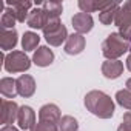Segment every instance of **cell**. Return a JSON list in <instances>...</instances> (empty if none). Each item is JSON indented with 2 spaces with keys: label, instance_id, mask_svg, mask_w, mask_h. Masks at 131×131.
Instances as JSON below:
<instances>
[{
  "label": "cell",
  "instance_id": "obj_31",
  "mask_svg": "<svg viewBox=\"0 0 131 131\" xmlns=\"http://www.w3.org/2000/svg\"><path fill=\"white\" fill-rule=\"evenodd\" d=\"M125 86H126V90H128V91H131V77L125 82Z\"/></svg>",
  "mask_w": 131,
  "mask_h": 131
},
{
  "label": "cell",
  "instance_id": "obj_33",
  "mask_svg": "<svg viewBox=\"0 0 131 131\" xmlns=\"http://www.w3.org/2000/svg\"><path fill=\"white\" fill-rule=\"evenodd\" d=\"M129 49H131V42H129Z\"/></svg>",
  "mask_w": 131,
  "mask_h": 131
},
{
  "label": "cell",
  "instance_id": "obj_21",
  "mask_svg": "<svg viewBox=\"0 0 131 131\" xmlns=\"http://www.w3.org/2000/svg\"><path fill=\"white\" fill-rule=\"evenodd\" d=\"M42 8L46 13V17H54V19H60V14L63 11V5L60 2H43Z\"/></svg>",
  "mask_w": 131,
  "mask_h": 131
},
{
  "label": "cell",
  "instance_id": "obj_7",
  "mask_svg": "<svg viewBox=\"0 0 131 131\" xmlns=\"http://www.w3.org/2000/svg\"><path fill=\"white\" fill-rule=\"evenodd\" d=\"M62 116H60V108L54 103H46L39 110V122H46V123H54L59 125Z\"/></svg>",
  "mask_w": 131,
  "mask_h": 131
},
{
  "label": "cell",
  "instance_id": "obj_16",
  "mask_svg": "<svg viewBox=\"0 0 131 131\" xmlns=\"http://www.w3.org/2000/svg\"><path fill=\"white\" fill-rule=\"evenodd\" d=\"M43 37H45V40L51 45V46H60L63 42H67L68 40V29H67V26L65 25H62L57 31H54V32H49V34H43Z\"/></svg>",
  "mask_w": 131,
  "mask_h": 131
},
{
  "label": "cell",
  "instance_id": "obj_24",
  "mask_svg": "<svg viewBox=\"0 0 131 131\" xmlns=\"http://www.w3.org/2000/svg\"><path fill=\"white\" fill-rule=\"evenodd\" d=\"M16 17L9 13V11H3L2 14V19H0V25H2V29H14V25H16Z\"/></svg>",
  "mask_w": 131,
  "mask_h": 131
},
{
  "label": "cell",
  "instance_id": "obj_9",
  "mask_svg": "<svg viewBox=\"0 0 131 131\" xmlns=\"http://www.w3.org/2000/svg\"><path fill=\"white\" fill-rule=\"evenodd\" d=\"M17 93H19V96H22L25 99L34 96V93H36V80H34V77L29 76V74H22L17 79Z\"/></svg>",
  "mask_w": 131,
  "mask_h": 131
},
{
  "label": "cell",
  "instance_id": "obj_23",
  "mask_svg": "<svg viewBox=\"0 0 131 131\" xmlns=\"http://www.w3.org/2000/svg\"><path fill=\"white\" fill-rule=\"evenodd\" d=\"M116 102L122 108H125V110H128L131 113V91H128L126 88L125 90H119L116 93Z\"/></svg>",
  "mask_w": 131,
  "mask_h": 131
},
{
  "label": "cell",
  "instance_id": "obj_5",
  "mask_svg": "<svg viewBox=\"0 0 131 131\" xmlns=\"http://www.w3.org/2000/svg\"><path fill=\"white\" fill-rule=\"evenodd\" d=\"M20 106L14 100L3 99L2 100V111H0V122L3 125H13L17 120Z\"/></svg>",
  "mask_w": 131,
  "mask_h": 131
},
{
  "label": "cell",
  "instance_id": "obj_3",
  "mask_svg": "<svg viewBox=\"0 0 131 131\" xmlns=\"http://www.w3.org/2000/svg\"><path fill=\"white\" fill-rule=\"evenodd\" d=\"M3 68L6 73H25L31 68V59L25 51H11L3 56Z\"/></svg>",
  "mask_w": 131,
  "mask_h": 131
},
{
  "label": "cell",
  "instance_id": "obj_27",
  "mask_svg": "<svg viewBox=\"0 0 131 131\" xmlns=\"http://www.w3.org/2000/svg\"><path fill=\"white\" fill-rule=\"evenodd\" d=\"M117 131H131V123H128V122H122V123L117 126Z\"/></svg>",
  "mask_w": 131,
  "mask_h": 131
},
{
  "label": "cell",
  "instance_id": "obj_1",
  "mask_svg": "<svg viewBox=\"0 0 131 131\" xmlns=\"http://www.w3.org/2000/svg\"><path fill=\"white\" fill-rule=\"evenodd\" d=\"M85 106L86 110L99 117V119H111L114 116V100L103 91L100 90H93L90 93H86L85 96Z\"/></svg>",
  "mask_w": 131,
  "mask_h": 131
},
{
  "label": "cell",
  "instance_id": "obj_29",
  "mask_svg": "<svg viewBox=\"0 0 131 131\" xmlns=\"http://www.w3.org/2000/svg\"><path fill=\"white\" fill-rule=\"evenodd\" d=\"M123 122H128V123H131V113H129V111H126V113L123 114Z\"/></svg>",
  "mask_w": 131,
  "mask_h": 131
},
{
  "label": "cell",
  "instance_id": "obj_12",
  "mask_svg": "<svg viewBox=\"0 0 131 131\" xmlns=\"http://www.w3.org/2000/svg\"><path fill=\"white\" fill-rule=\"evenodd\" d=\"M32 62L34 65L40 68H45V67H49V65L54 62V52L52 49H49L48 46H39L34 54H32Z\"/></svg>",
  "mask_w": 131,
  "mask_h": 131
},
{
  "label": "cell",
  "instance_id": "obj_2",
  "mask_svg": "<svg viewBox=\"0 0 131 131\" xmlns=\"http://www.w3.org/2000/svg\"><path fill=\"white\" fill-rule=\"evenodd\" d=\"M129 51V42H126L119 32H111L102 43V54L106 60H119L125 52Z\"/></svg>",
  "mask_w": 131,
  "mask_h": 131
},
{
  "label": "cell",
  "instance_id": "obj_32",
  "mask_svg": "<svg viewBox=\"0 0 131 131\" xmlns=\"http://www.w3.org/2000/svg\"><path fill=\"white\" fill-rule=\"evenodd\" d=\"M125 3H126V5H128L129 8H131V0H128V2H125Z\"/></svg>",
  "mask_w": 131,
  "mask_h": 131
},
{
  "label": "cell",
  "instance_id": "obj_13",
  "mask_svg": "<svg viewBox=\"0 0 131 131\" xmlns=\"http://www.w3.org/2000/svg\"><path fill=\"white\" fill-rule=\"evenodd\" d=\"M19 42V34L16 29H2L0 31V48L2 51H14Z\"/></svg>",
  "mask_w": 131,
  "mask_h": 131
},
{
  "label": "cell",
  "instance_id": "obj_22",
  "mask_svg": "<svg viewBox=\"0 0 131 131\" xmlns=\"http://www.w3.org/2000/svg\"><path fill=\"white\" fill-rule=\"evenodd\" d=\"M57 126H59V131H77L79 129V122L73 116H62Z\"/></svg>",
  "mask_w": 131,
  "mask_h": 131
},
{
  "label": "cell",
  "instance_id": "obj_11",
  "mask_svg": "<svg viewBox=\"0 0 131 131\" xmlns=\"http://www.w3.org/2000/svg\"><path fill=\"white\" fill-rule=\"evenodd\" d=\"M122 73H123V63L120 60H105L102 63V74L110 80L119 79Z\"/></svg>",
  "mask_w": 131,
  "mask_h": 131
},
{
  "label": "cell",
  "instance_id": "obj_14",
  "mask_svg": "<svg viewBox=\"0 0 131 131\" xmlns=\"http://www.w3.org/2000/svg\"><path fill=\"white\" fill-rule=\"evenodd\" d=\"M46 20H48V17H46V13L43 11V8H39V6H37V8L31 9L26 23H28V26L32 28V29H42V31H43L45 26H46Z\"/></svg>",
  "mask_w": 131,
  "mask_h": 131
},
{
  "label": "cell",
  "instance_id": "obj_20",
  "mask_svg": "<svg viewBox=\"0 0 131 131\" xmlns=\"http://www.w3.org/2000/svg\"><path fill=\"white\" fill-rule=\"evenodd\" d=\"M119 6H120V3L113 2L106 9H103V11L99 14V20H100V23H103V25H106V26L111 25V23H114V19H116V14H117Z\"/></svg>",
  "mask_w": 131,
  "mask_h": 131
},
{
  "label": "cell",
  "instance_id": "obj_8",
  "mask_svg": "<svg viewBox=\"0 0 131 131\" xmlns=\"http://www.w3.org/2000/svg\"><path fill=\"white\" fill-rule=\"evenodd\" d=\"M85 46H86L85 37H83L82 34L74 32V34H71V36L68 37L67 42H65L63 51L67 52V54H70V56H77V54H80V52L85 49Z\"/></svg>",
  "mask_w": 131,
  "mask_h": 131
},
{
  "label": "cell",
  "instance_id": "obj_6",
  "mask_svg": "<svg viewBox=\"0 0 131 131\" xmlns=\"http://www.w3.org/2000/svg\"><path fill=\"white\" fill-rule=\"evenodd\" d=\"M71 23H73V28L77 34H86L93 29L94 26V19L91 14H86V13H77L73 16L71 19Z\"/></svg>",
  "mask_w": 131,
  "mask_h": 131
},
{
  "label": "cell",
  "instance_id": "obj_25",
  "mask_svg": "<svg viewBox=\"0 0 131 131\" xmlns=\"http://www.w3.org/2000/svg\"><path fill=\"white\" fill-rule=\"evenodd\" d=\"M29 131H59V126L54 123H46V122H37Z\"/></svg>",
  "mask_w": 131,
  "mask_h": 131
},
{
  "label": "cell",
  "instance_id": "obj_17",
  "mask_svg": "<svg viewBox=\"0 0 131 131\" xmlns=\"http://www.w3.org/2000/svg\"><path fill=\"white\" fill-rule=\"evenodd\" d=\"M0 93L6 99H14L16 96H19L17 93V80L11 79V77H3L0 80Z\"/></svg>",
  "mask_w": 131,
  "mask_h": 131
},
{
  "label": "cell",
  "instance_id": "obj_30",
  "mask_svg": "<svg viewBox=\"0 0 131 131\" xmlns=\"http://www.w3.org/2000/svg\"><path fill=\"white\" fill-rule=\"evenodd\" d=\"M126 68H128V71L131 73V54L126 57Z\"/></svg>",
  "mask_w": 131,
  "mask_h": 131
},
{
  "label": "cell",
  "instance_id": "obj_26",
  "mask_svg": "<svg viewBox=\"0 0 131 131\" xmlns=\"http://www.w3.org/2000/svg\"><path fill=\"white\" fill-rule=\"evenodd\" d=\"M119 34H120L126 42H131V23H129V25H126V26L119 28Z\"/></svg>",
  "mask_w": 131,
  "mask_h": 131
},
{
  "label": "cell",
  "instance_id": "obj_19",
  "mask_svg": "<svg viewBox=\"0 0 131 131\" xmlns=\"http://www.w3.org/2000/svg\"><path fill=\"white\" fill-rule=\"evenodd\" d=\"M40 43V36L37 32H32V31H26L22 37V48L26 51H36V48L39 46Z\"/></svg>",
  "mask_w": 131,
  "mask_h": 131
},
{
  "label": "cell",
  "instance_id": "obj_28",
  "mask_svg": "<svg viewBox=\"0 0 131 131\" xmlns=\"http://www.w3.org/2000/svg\"><path fill=\"white\" fill-rule=\"evenodd\" d=\"M0 131H20V129H19V128H16L14 125H3Z\"/></svg>",
  "mask_w": 131,
  "mask_h": 131
},
{
  "label": "cell",
  "instance_id": "obj_4",
  "mask_svg": "<svg viewBox=\"0 0 131 131\" xmlns=\"http://www.w3.org/2000/svg\"><path fill=\"white\" fill-rule=\"evenodd\" d=\"M32 2H28V0H8L5 3V9L9 11L17 22L25 23L29 17L31 8H32Z\"/></svg>",
  "mask_w": 131,
  "mask_h": 131
},
{
  "label": "cell",
  "instance_id": "obj_15",
  "mask_svg": "<svg viewBox=\"0 0 131 131\" xmlns=\"http://www.w3.org/2000/svg\"><path fill=\"white\" fill-rule=\"evenodd\" d=\"M113 2H99V0H80L77 3V6L80 8V13H86V14H91V13H102L103 9H106Z\"/></svg>",
  "mask_w": 131,
  "mask_h": 131
},
{
  "label": "cell",
  "instance_id": "obj_10",
  "mask_svg": "<svg viewBox=\"0 0 131 131\" xmlns=\"http://www.w3.org/2000/svg\"><path fill=\"white\" fill-rule=\"evenodd\" d=\"M17 123L20 129H31L37 122H36V113L31 106L23 105L19 110V116H17Z\"/></svg>",
  "mask_w": 131,
  "mask_h": 131
},
{
  "label": "cell",
  "instance_id": "obj_18",
  "mask_svg": "<svg viewBox=\"0 0 131 131\" xmlns=\"http://www.w3.org/2000/svg\"><path fill=\"white\" fill-rule=\"evenodd\" d=\"M131 23V8L126 5V3H122L117 9V14H116V19H114V25L122 28V26H126Z\"/></svg>",
  "mask_w": 131,
  "mask_h": 131
}]
</instances>
